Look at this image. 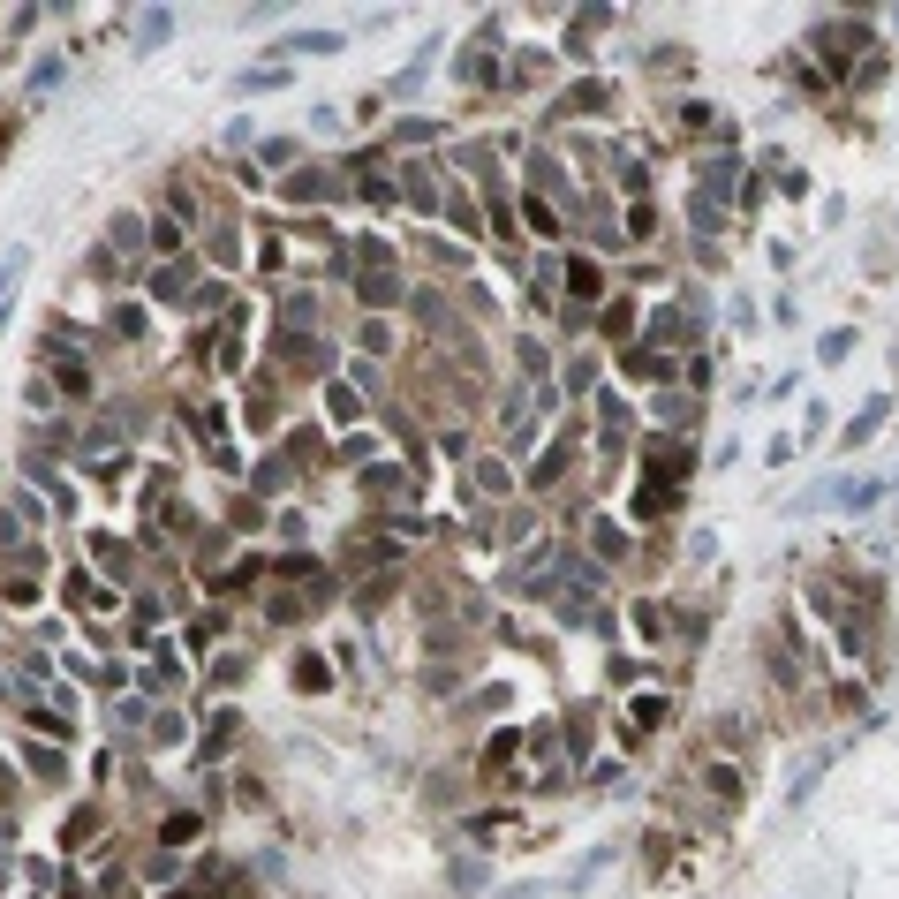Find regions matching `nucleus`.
<instances>
[{"label": "nucleus", "instance_id": "nucleus-1", "mask_svg": "<svg viewBox=\"0 0 899 899\" xmlns=\"http://www.w3.org/2000/svg\"><path fill=\"white\" fill-rule=\"evenodd\" d=\"M167 31H174V16L159 8V16H144V31H136V38H144V46H167Z\"/></svg>", "mask_w": 899, "mask_h": 899}]
</instances>
